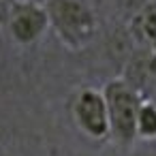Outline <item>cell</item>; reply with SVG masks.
Listing matches in <instances>:
<instances>
[{"instance_id": "obj_4", "label": "cell", "mask_w": 156, "mask_h": 156, "mask_svg": "<svg viewBox=\"0 0 156 156\" xmlns=\"http://www.w3.org/2000/svg\"><path fill=\"white\" fill-rule=\"evenodd\" d=\"M73 120L90 139L109 137V113L105 94L94 88H83L73 101Z\"/></svg>"}, {"instance_id": "obj_3", "label": "cell", "mask_w": 156, "mask_h": 156, "mask_svg": "<svg viewBox=\"0 0 156 156\" xmlns=\"http://www.w3.org/2000/svg\"><path fill=\"white\" fill-rule=\"evenodd\" d=\"M7 26L17 45H32L49 30V15L45 5L34 0H15L9 7Z\"/></svg>"}, {"instance_id": "obj_5", "label": "cell", "mask_w": 156, "mask_h": 156, "mask_svg": "<svg viewBox=\"0 0 156 156\" xmlns=\"http://www.w3.org/2000/svg\"><path fill=\"white\" fill-rule=\"evenodd\" d=\"M133 49L147 54L156 62V0H145L128 17L126 24Z\"/></svg>"}, {"instance_id": "obj_6", "label": "cell", "mask_w": 156, "mask_h": 156, "mask_svg": "<svg viewBox=\"0 0 156 156\" xmlns=\"http://www.w3.org/2000/svg\"><path fill=\"white\" fill-rule=\"evenodd\" d=\"M137 139L154 141L156 139V101L143 98L137 113Z\"/></svg>"}, {"instance_id": "obj_7", "label": "cell", "mask_w": 156, "mask_h": 156, "mask_svg": "<svg viewBox=\"0 0 156 156\" xmlns=\"http://www.w3.org/2000/svg\"><path fill=\"white\" fill-rule=\"evenodd\" d=\"M152 98H154V101H156V92H154V96H152Z\"/></svg>"}, {"instance_id": "obj_2", "label": "cell", "mask_w": 156, "mask_h": 156, "mask_svg": "<svg viewBox=\"0 0 156 156\" xmlns=\"http://www.w3.org/2000/svg\"><path fill=\"white\" fill-rule=\"evenodd\" d=\"M109 113V137L120 145H130L137 141V113L143 103V94L135 90L122 77L107 81L103 88Z\"/></svg>"}, {"instance_id": "obj_1", "label": "cell", "mask_w": 156, "mask_h": 156, "mask_svg": "<svg viewBox=\"0 0 156 156\" xmlns=\"http://www.w3.org/2000/svg\"><path fill=\"white\" fill-rule=\"evenodd\" d=\"M49 28L73 51L86 49L98 37L101 22L92 0H45Z\"/></svg>"}]
</instances>
